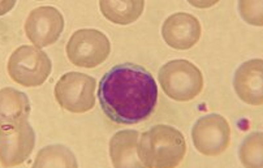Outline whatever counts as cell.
Here are the masks:
<instances>
[{
    "instance_id": "obj_1",
    "label": "cell",
    "mask_w": 263,
    "mask_h": 168,
    "mask_svg": "<svg viewBox=\"0 0 263 168\" xmlns=\"http://www.w3.org/2000/svg\"><path fill=\"white\" fill-rule=\"evenodd\" d=\"M98 98L109 120L132 125L152 116L158 102V86L145 68L124 63L103 74Z\"/></svg>"
},
{
    "instance_id": "obj_11",
    "label": "cell",
    "mask_w": 263,
    "mask_h": 168,
    "mask_svg": "<svg viewBox=\"0 0 263 168\" xmlns=\"http://www.w3.org/2000/svg\"><path fill=\"white\" fill-rule=\"evenodd\" d=\"M262 69V59H252L241 64L235 73L233 86L236 94L250 106H260L263 102Z\"/></svg>"
},
{
    "instance_id": "obj_15",
    "label": "cell",
    "mask_w": 263,
    "mask_h": 168,
    "mask_svg": "<svg viewBox=\"0 0 263 168\" xmlns=\"http://www.w3.org/2000/svg\"><path fill=\"white\" fill-rule=\"evenodd\" d=\"M77 160L70 152L63 145L46 146L36 155L34 167H77Z\"/></svg>"
},
{
    "instance_id": "obj_3",
    "label": "cell",
    "mask_w": 263,
    "mask_h": 168,
    "mask_svg": "<svg viewBox=\"0 0 263 168\" xmlns=\"http://www.w3.org/2000/svg\"><path fill=\"white\" fill-rule=\"evenodd\" d=\"M165 96L177 102L197 98L203 89L202 72L189 60L176 59L165 63L158 73Z\"/></svg>"
},
{
    "instance_id": "obj_6",
    "label": "cell",
    "mask_w": 263,
    "mask_h": 168,
    "mask_svg": "<svg viewBox=\"0 0 263 168\" xmlns=\"http://www.w3.org/2000/svg\"><path fill=\"white\" fill-rule=\"evenodd\" d=\"M67 56L73 65L96 68L111 53V43L106 34L97 29H80L67 43Z\"/></svg>"
},
{
    "instance_id": "obj_14",
    "label": "cell",
    "mask_w": 263,
    "mask_h": 168,
    "mask_svg": "<svg viewBox=\"0 0 263 168\" xmlns=\"http://www.w3.org/2000/svg\"><path fill=\"white\" fill-rule=\"evenodd\" d=\"M99 8H101L102 14L111 23L116 25H129L138 20V17L142 14L145 3L142 0H136V2L103 0V2H99Z\"/></svg>"
},
{
    "instance_id": "obj_8",
    "label": "cell",
    "mask_w": 263,
    "mask_h": 168,
    "mask_svg": "<svg viewBox=\"0 0 263 168\" xmlns=\"http://www.w3.org/2000/svg\"><path fill=\"white\" fill-rule=\"evenodd\" d=\"M35 143V133L28 121L2 124L0 128V157L2 165L14 167L30 157Z\"/></svg>"
},
{
    "instance_id": "obj_9",
    "label": "cell",
    "mask_w": 263,
    "mask_h": 168,
    "mask_svg": "<svg viewBox=\"0 0 263 168\" xmlns=\"http://www.w3.org/2000/svg\"><path fill=\"white\" fill-rule=\"evenodd\" d=\"M64 18L55 7H40L30 12L25 23L26 36L38 48L53 45L62 35Z\"/></svg>"
},
{
    "instance_id": "obj_5",
    "label": "cell",
    "mask_w": 263,
    "mask_h": 168,
    "mask_svg": "<svg viewBox=\"0 0 263 168\" xmlns=\"http://www.w3.org/2000/svg\"><path fill=\"white\" fill-rule=\"evenodd\" d=\"M48 55L38 47L21 46L9 58L8 73L16 84L25 87L41 86L51 73Z\"/></svg>"
},
{
    "instance_id": "obj_13",
    "label": "cell",
    "mask_w": 263,
    "mask_h": 168,
    "mask_svg": "<svg viewBox=\"0 0 263 168\" xmlns=\"http://www.w3.org/2000/svg\"><path fill=\"white\" fill-rule=\"evenodd\" d=\"M30 102L26 94L13 87H4L0 91V119L2 124H17L28 120Z\"/></svg>"
},
{
    "instance_id": "obj_7",
    "label": "cell",
    "mask_w": 263,
    "mask_h": 168,
    "mask_svg": "<svg viewBox=\"0 0 263 168\" xmlns=\"http://www.w3.org/2000/svg\"><path fill=\"white\" fill-rule=\"evenodd\" d=\"M194 147L206 157H218L228 148L231 126L226 118L218 114L202 116L192 129Z\"/></svg>"
},
{
    "instance_id": "obj_2",
    "label": "cell",
    "mask_w": 263,
    "mask_h": 168,
    "mask_svg": "<svg viewBox=\"0 0 263 168\" xmlns=\"http://www.w3.org/2000/svg\"><path fill=\"white\" fill-rule=\"evenodd\" d=\"M186 142L180 130L158 124L141 136L137 155L142 165L148 168H174L182 162Z\"/></svg>"
},
{
    "instance_id": "obj_16",
    "label": "cell",
    "mask_w": 263,
    "mask_h": 168,
    "mask_svg": "<svg viewBox=\"0 0 263 168\" xmlns=\"http://www.w3.org/2000/svg\"><path fill=\"white\" fill-rule=\"evenodd\" d=\"M240 159L245 167L259 168L262 165V133H252L240 148Z\"/></svg>"
},
{
    "instance_id": "obj_10",
    "label": "cell",
    "mask_w": 263,
    "mask_h": 168,
    "mask_svg": "<svg viewBox=\"0 0 263 168\" xmlns=\"http://www.w3.org/2000/svg\"><path fill=\"white\" fill-rule=\"evenodd\" d=\"M201 23L193 14L179 12L170 16L162 26L164 42L175 50H189L201 38Z\"/></svg>"
},
{
    "instance_id": "obj_4",
    "label": "cell",
    "mask_w": 263,
    "mask_h": 168,
    "mask_svg": "<svg viewBox=\"0 0 263 168\" xmlns=\"http://www.w3.org/2000/svg\"><path fill=\"white\" fill-rule=\"evenodd\" d=\"M96 86L94 77L80 72H68L56 82V102L62 108L72 114H84L96 106Z\"/></svg>"
},
{
    "instance_id": "obj_12",
    "label": "cell",
    "mask_w": 263,
    "mask_h": 168,
    "mask_svg": "<svg viewBox=\"0 0 263 168\" xmlns=\"http://www.w3.org/2000/svg\"><path fill=\"white\" fill-rule=\"evenodd\" d=\"M140 135L137 130H121L114 135L109 141V155L116 168L140 167L137 159V141Z\"/></svg>"
}]
</instances>
